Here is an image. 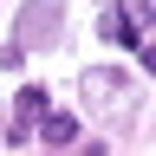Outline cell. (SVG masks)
I'll use <instances>...</instances> for the list:
<instances>
[{
  "instance_id": "cell-1",
  "label": "cell",
  "mask_w": 156,
  "mask_h": 156,
  "mask_svg": "<svg viewBox=\"0 0 156 156\" xmlns=\"http://www.w3.org/2000/svg\"><path fill=\"white\" fill-rule=\"evenodd\" d=\"M98 33L111 46H136V58H150V0H104Z\"/></svg>"
},
{
  "instance_id": "cell-2",
  "label": "cell",
  "mask_w": 156,
  "mask_h": 156,
  "mask_svg": "<svg viewBox=\"0 0 156 156\" xmlns=\"http://www.w3.org/2000/svg\"><path fill=\"white\" fill-rule=\"evenodd\" d=\"M39 136H46V143H58V150H65L72 136H78V117H72V111H46V117H39Z\"/></svg>"
},
{
  "instance_id": "cell-3",
  "label": "cell",
  "mask_w": 156,
  "mask_h": 156,
  "mask_svg": "<svg viewBox=\"0 0 156 156\" xmlns=\"http://www.w3.org/2000/svg\"><path fill=\"white\" fill-rule=\"evenodd\" d=\"M13 117H20V130H33L39 117H46V91H39V85H26V91L13 98Z\"/></svg>"
},
{
  "instance_id": "cell-4",
  "label": "cell",
  "mask_w": 156,
  "mask_h": 156,
  "mask_svg": "<svg viewBox=\"0 0 156 156\" xmlns=\"http://www.w3.org/2000/svg\"><path fill=\"white\" fill-rule=\"evenodd\" d=\"M91 98H104V104H117V85H111V72H91Z\"/></svg>"
}]
</instances>
